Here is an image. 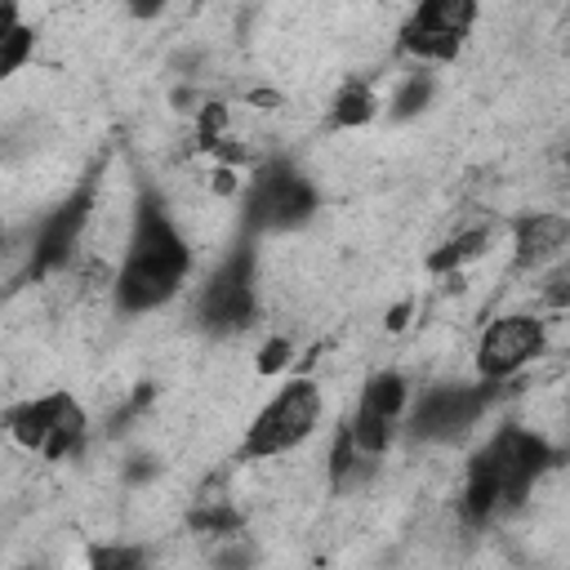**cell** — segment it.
Returning a JSON list of instances; mask_svg holds the SVG:
<instances>
[{
  "mask_svg": "<svg viewBox=\"0 0 570 570\" xmlns=\"http://www.w3.org/2000/svg\"><path fill=\"white\" fill-rule=\"evenodd\" d=\"M187 272H191V249H187L183 232L165 214L160 196L142 191L138 209H134L129 245H125V258H120V272H116V285H111L116 307L129 312V316L156 312L178 294Z\"/></svg>",
  "mask_w": 570,
  "mask_h": 570,
  "instance_id": "1",
  "label": "cell"
},
{
  "mask_svg": "<svg viewBox=\"0 0 570 570\" xmlns=\"http://www.w3.org/2000/svg\"><path fill=\"white\" fill-rule=\"evenodd\" d=\"M552 445L517 423H503L472 459L463 472V499L459 512L468 525H485L512 508L525 503V494L534 490V481L552 468Z\"/></svg>",
  "mask_w": 570,
  "mask_h": 570,
  "instance_id": "2",
  "label": "cell"
},
{
  "mask_svg": "<svg viewBox=\"0 0 570 570\" xmlns=\"http://www.w3.org/2000/svg\"><path fill=\"white\" fill-rule=\"evenodd\" d=\"M321 423V387L312 379H285L272 401L249 419L240 454L245 459H276L298 450Z\"/></svg>",
  "mask_w": 570,
  "mask_h": 570,
  "instance_id": "3",
  "label": "cell"
},
{
  "mask_svg": "<svg viewBox=\"0 0 570 570\" xmlns=\"http://www.w3.org/2000/svg\"><path fill=\"white\" fill-rule=\"evenodd\" d=\"M254 276H258V267H254V245L240 240V245L205 276L200 294H196V321H200L205 334L227 338V334H240V330L254 325V316H258Z\"/></svg>",
  "mask_w": 570,
  "mask_h": 570,
  "instance_id": "4",
  "label": "cell"
},
{
  "mask_svg": "<svg viewBox=\"0 0 570 570\" xmlns=\"http://www.w3.org/2000/svg\"><path fill=\"white\" fill-rule=\"evenodd\" d=\"M4 423H9L18 445H27V450H36V454H45L53 463L80 454V445L89 436V419L71 401V392H49V396L18 401V405H9Z\"/></svg>",
  "mask_w": 570,
  "mask_h": 570,
  "instance_id": "5",
  "label": "cell"
},
{
  "mask_svg": "<svg viewBox=\"0 0 570 570\" xmlns=\"http://www.w3.org/2000/svg\"><path fill=\"white\" fill-rule=\"evenodd\" d=\"M316 214V187L289 165L267 160L245 187V232H289Z\"/></svg>",
  "mask_w": 570,
  "mask_h": 570,
  "instance_id": "6",
  "label": "cell"
},
{
  "mask_svg": "<svg viewBox=\"0 0 570 570\" xmlns=\"http://www.w3.org/2000/svg\"><path fill=\"white\" fill-rule=\"evenodd\" d=\"M494 401H499V383H436L414 401L410 436L436 445L463 441Z\"/></svg>",
  "mask_w": 570,
  "mask_h": 570,
  "instance_id": "7",
  "label": "cell"
},
{
  "mask_svg": "<svg viewBox=\"0 0 570 570\" xmlns=\"http://www.w3.org/2000/svg\"><path fill=\"white\" fill-rule=\"evenodd\" d=\"M472 22H476V4L472 0H423L401 22L396 45H401V53H410L423 67L450 62V58H459Z\"/></svg>",
  "mask_w": 570,
  "mask_h": 570,
  "instance_id": "8",
  "label": "cell"
},
{
  "mask_svg": "<svg viewBox=\"0 0 570 570\" xmlns=\"http://www.w3.org/2000/svg\"><path fill=\"white\" fill-rule=\"evenodd\" d=\"M405 405H410V387H405V379L396 370H379V374L365 379V387L356 396V410H352V419L343 428L352 432L356 450L370 463H379L383 450L392 445V432H396Z\"/></svg>",
  "mask_w": 570,
  "mask_h": 570,
  "instance_id": "9",
  "label": "cell"
},
{
  "mask_svg": "<svg viewBox=\"0 0 570 570\" xmlns=\"http://www.w3.org/2000/svg\"><path fill=\"white\" fill-rule=\"evenodd\" d=\"M543 352V321L539 316H525V312H512V316H499L481 330V343H476V374L481 383H508L517 379L534 356Z\"/></svg>",
  "mask_w": 570,
  "mask_h": 570,
  "instance_id": "10",
  "label": "cell"
},
{
  "mask_svg": "<svg viewBox=\"0 0 570 570\" xmlns=\"http://www.w3.org/2000/svg\"><path fill=\"white\" fill-rule=\"evenodd\" d=\"M89 209H94V178H85L53 214H45V223L36 227V245H31V276H49L58 267L71 263L76 245H80V232L89 223Z\"/></svg>",
  "mask_w": 570,
  "mask_h": 570,
  "instance_id": "11",
  "label": "cell"
},
{
  "mask_svg": "<svg viewBox=\"0 0 570 570\" xmlns=\"http://www.w3.org/2000/svg\"><path fill=\"white\" fill-rule=\"evenodd\" d=\"M570 245V218L566 214H521L512 223V258L517 267H539L552 254H561Z\"/></svg>",
  "mask_w": 570,
  "mask_h": 570,
  "instance_id": "12",
  "label": "cell"
},
{
  "mask_svg": "<svg viewBox=\"0 0 570 570\" xmlns=\"http://www.w3.org/2000/svg\"><path fill=\"white\" fill-rule=\"evenodd\" d=\"M36 49V31L27 22H18V9L4 4V27H0V76H13L27 53Z\"/></svg>",
  "mask_w": 570,
  "mask_h": 570,
  "instance_id": "13",
  "label": "cell"
},
{
  "mask_svg": "<svg viewBox=\"0 0 570 570\" xmlns=\"http://www.w3.org/2000/svg\"><path fill=\"white\" fill-rule=\"evenodd\" d=\"M485 245H490V227H468V232H459L454 240H445V245L428 258V267H432V272H454L459 263H472Z\"/></svg>",
  "mask_w": 570,
  "mask_h": 570,
  "instance_id": "14",
  "label": "cell"
},
{
  "mask_svg": "<svg viewBox=\"0 0 570 570\" xmlns=\"http://www.w3.org/2000/svg\"><path fill=\"white\" fill-rule=\"evenodd\" d=\"M370 468H374V463L356 450L352 432L343 428V432H338V441H334V450H330V476H334V485H338V490H347V485L365 481V472H370Z\"/></svg>",
  "mask_w": 570,
  "mask_h": 570,
  "instance_id": "15",
  "label": "cell"
},
{
  "mask_svg": "<svg viewBox=\"0 0 570 570\" xmlns=\"http://www.w3.org/2000/svg\"><path fill=\"white\" fill-rule=\"evenodd\" d=\"M374 94L370 85H347L338 98H334V111H330V125L334 129H356V125H370L374 120Z\"/></svg>",
  "mask_w": 570,
  "mask_h": 570,
  "instance_id": "16",
  "label": "cell"
},
{
  "mask_svg": "<svg viewBox=\"0 0 570 570\" xmlns=\"http://www.w3.org/2000/svg\"><path fill=\"white\" fill-rule=\"evenodd\" d=\"M432 98H436V80H432V71H410V76L401 80L396 98H392V120H410V116H419Z\"/></svg>",
  "mask_w": 570,
  "mask_h": 570,
  "instance_id": "17",
  "label": "cell"
},
{
  "mask_svg": "<svg viewBox=\"0 0 570 570\" xmlns=\"http://www.w3.org/2000/svg\"><path fill=\"white\" fill-rule=\"evenodd\" d=\"M89 570H147V552L129 543H94Z\"/></svg>",
  "mask_w": 570,
  "mask_h": 570,
  "instance_id": "18",
  "label": "cell"
},
{
  "mask_svg": "<svg viewBox=\"0 0 570 570\" xmlns=\"http://www.w3.org/2000/svg\"><path fill=\"white\" fill-rule=\"evenodd\" d=\"M294 361V343L289 338H267L258 352V374H281Z\"/></svg>",
  "mask_w": 570,
  "mask_h": 570,
  "instance_id": "19",
  "label": "cell"
},
{
  "mask_svg": "<svg viewBox=\"0 0 570 570\" xmlns=\"http://www.w3.org/2000/svg\"><path fill=\"white\" fill-rule=\"evenodd\" d=\"M543 298H548L552 307H570V272H561V276H552V285L543 289Z\"/></svg>",
  "mask_w": 570,
  "mask_h": 570,
  "instance_id": "20",
  "label": "cell"
},
{
  "mask_svg": "<svg viewBox=\"0 0 570 570\" xmlns=\"http://www.w3.org/2000/svg\"><path fill=\"white\" fill-rule=\"evenodd\" d=\"M249 566H254V552L249 548H232V552L218 557V570H249Z\"/></svg>",
  "mask_w": 570,
  "mask_h": 570,
  "instance_id": "21",
  "label": "cell"
},
{
  "mask_svg": "<svg viewBox=\"0 0 570 570\" xmlns=\"http://www.w3.org/2000/svg\"><path fill=\"white\" fill-rule=\"evenodd\" d=\"M410 307H414V303H396V307L387 312V330H405V316H410Z\"/></svg>",
  "mask_w": 570,
  "mask_h": 570,
  "instance_id": "22",
  "label": "cell"
},
{
  "mask_svg": "<svg viewBox=\"0 0 570 570\" xmlns=\"http://www.w3.org/2000/svg\"><path fill=\"white\" fill-rule=\"evenodd\" d=\"M566 165H570V151H566Z\"/></svg>",
  "mask_w": 570,
  "mask_h": 570,
  "instance_id": "23",
  "label": "cell"
}]
</instances>
